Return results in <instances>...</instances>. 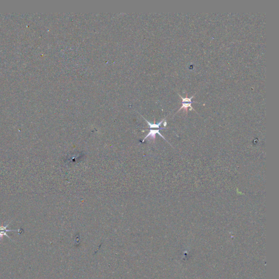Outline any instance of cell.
<instances>
[{"label": "cell", "instance_id": "1", "mask_svg": "<svg viewBox=\"0 0 279 279\" xmlns=\"http://www.w3.org/2000/svg\"><path fill=\"white\" fill-rule=\"evenodd\" d=\"M10 223H11V222L9 223L8 224H7V225H6V226H3V225L0 226V239H2L4 236H6V237H7L8 238H9L10 240H12L11 239V238H10L9 236L7 235V232H18L19 234L23 232V230L21 229H17V230H15V229H7V227H8V226H9V224H10Z\"/></svg>", "mask_w": 279, "mask_h": 279}, {"label": "cell", "instance_id": "2", "mask_svg": "<svg viewBox=\"0 0 279 279\" xmlns=\"http://www.w3.org/2000/svg\"><path fill=\"white\" fill-rule=\"evenodd\" d=\"M180 97L182 99V106L179 109L178 111H179L182 109H184V110H186V112H188V108L189 107H190L191 108V109L192 110H194V108L192 107V98H194V95L193 96L190 97V98H189L188 97H186V98H183L182 96H180V95H179Z\"/></svg>", "mask_w": 279, "mask_h": 279}, {"label": "cell", "instance_id": "3", "mask_svg": "<svg viewBox=\"0 0 279 279\" xmlns=\"http://www.w3.org/2000/svg\"><path fill=\"white\" fill-rule=\"evenodd\" d=\"M156 134H158L160 136H161V137H163L164 139H165V137H164L160 133H159V129H158V130H151L149 133H148V134L147 135L146 137H145V138L143 140L142 142H144L145 140H146L147 138L148 137H150L151 138L153 139V140H155L156 139Z\"/></svg>", "mask_w": 279, "mask_h": 279}, {"label": "cell", "instance_id": "4", "mask_svg": "<svg viewBox=\"0 0 279 279\" xmlns=\"http://www.w3.org/2000/svg\"><path fill=\"white\" fill-rule=\"evenodd\" d=\"M145 119L146 120V121L147 122V123H148V124L149 125V128H159V127H160V125H161V124L162 123L164 122V119L162 120V121H161L160 122H159V123L152 124L150 122H149L148 121H147L146 119Z\"/></svg>", "mask_w": 279, "mask_h": 279}]
</instances>
